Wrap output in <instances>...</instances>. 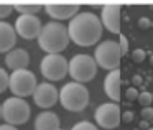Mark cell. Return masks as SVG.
<instances>
[{"label": "cell", "instance_id": "6da1fadb", "mask_svg": "<svg viewBox=\"0 0 153 130\" xmlns=\"http://www.w3.org/2000/svg\"><path fill=\"white\" fill-rule=\"evenodd\" d=\"M102 22L92 12H79L69 20L68 31L73 43L77 46H92L102 38Z\"/></svg>", "mask_w": 153, "mask_h": 130}, {"label": "cell", "instance_id": "7a4b0ae2", "mask_svg": "<svg viewBox=\"0 0 153 130\" xmlns=\"http://www.w3.org/2000/svg\"><path fill=\"white\" fill-rule=\"evenodd\" d=\"M69 31L68 27L61 25L59 22H48L43 25L41 33L38 36V45L46 54H61L69 45Z\"/></svg>", "mask_w": 153, "mask_h": 130}, {"label": "cell", "instance_id": "3957f363", "mask_svg": "<svg viewBox=\"0 0 153 130\" xmlns=\"http://www.w3.org/2000/svg\"><path fill=\"white\" fill-rule=\"evenodd\" d=\"M59 102L69 112H81L89 105V91L81 82H68L59 91Z\"/></svg>", "mask_w": 153, "mask_h": 130}, {"label": "cell", "instance_id": "277c9868", "mask_svg": "<svg viewBox=\"0 0 153 130\" xmlns=\"http://www.w3.org/2000/svg\"><path fill=\"white\" fill-rule=\"evenodd\" d=\"M31 115L30 104L22 97H8L2 104V119L5 120V123L8 125H22L27 123L28 119Z\"/></svg>", "mask_w": 153, "mask_h": 130}, {"label": "cell", "instance_id": "5b68a950", "mask_svg": "<svg viewBox=\"0 0 153 130\" xmlns=\"http://www.w3.org/2000/svg\"><path fill=\"white\" fill-rule=\"evenodd\" d=\"M69 76L76 82H89L97 74V63L89 54H74L69 61Z\"/></svg>", "mask_w": 153, "mask_h": 130}, {"label": "cell", "instance_id": "8992f818", "mask_svg": "<svg viewBox=\"0 0 153 130\" xmlns=\"http://www.w3.org/2000/svg\"><path fill=\"white\" fill-rule=\"evenodd\" d=\"M120 58H122V53H120L119 43L112 40L100 41L94 51V59H96L97 66H100L102 69H107L109 73L114 69H119Z\"/></svg>", "mask_w": 153, "mask_h": 130}, {"label": "cell", "instance_id": "52a82bcc", "mask_svg": "<svg viewBox=\"0 0 153 130\" xmlns=\"http://www.w3.org/2000/svg\"><path fill=\"white\" fill-rule=\"evenodd\" d=\"M36 77L31 71L28 69H18L13 71L10 74V84H8V89L13 92L15 97H28L33 96L35 91H36Z\"/></svg>", "mask_w": 153, "mask_h": 130}, {"label": "cell", "instance_id": "ba28073f", "mask_svg": "<svg viewBox=\"0 0 153 130\" xmlns=\"http://www.w3.org/2000/svg\"><path fill=\"white\" fill-rule=\"evenodd\" d=\"M40 71L45 79L61 81L69 71V61L63 54H45L40 64Z\"/></svg>", "mask_w": 153, "mask_h": 130}, {"label": "cell", "instance_id": "9c48e42d", "mask_svg": "<svg viewBox=\"0 0 153 130\" xmlns=\"http://www.w3.org/2000/svg\"><path fill=\"white\" fill-rule=\"evenodd\" d=\"M94 119H96L99 127L112 130L115 127H119V123L122 122V114H120V109L115 102H105V104H100L96 109Z\"/></svg>", "mask_w": 153, "mask_h": 130}, {"label": "cell", "instance_id": "30bf717a", "mask_svg": "<svg viewBox=\"0 0 153 130\" xmlns=\"http://www.w3.org/2000/svg\"><path fill=\"white\" fill-rule=\"evenodd\" d=\"M13 28L17 35H20L25 40H35V38L38 40L43 23L36 15H18L13 23Z\"/></svg>", "mask_w": 153, "mask_h": 130}, {"label": "cell", "instance_id": "8fae6325", "mask_svg": "<svg viewBox=\"0 0 153 130\" xmlns=\"http://www.w3.org/2000/svg\"><path fill=\"white\" fill-rule=\"evenodd\" d=\"M43 8L54 20H71L79 13V4L74 2H46Z\"/></svg>", "mask_w": 153, "mask_h": 130}, {"label": "cell", "instance_id": "7c38bea8", "mask_svg": "<svg viewBox=\"0 0 153 130\" xmlns=\"http://www.w3.org/2000/svg\"><path fill=\"white\" fill-rule=\"evenodd\" d=\"M33 100L41 109H50L59 100V91L50 82H41L36 86V91L33 94Z\"/></svg>", "mask_w": 153, "mask_h": 130}, {"label": "cell", "instance_id": "4fadbf2b", "mask_svg": "<svg viewBox=\"0 0 153 130\" xmlns=\"http://www.w3.org/2000/svg\"><path fill=\"white\" fill-rule=\"evenodd\" d=\"M100 22L110 33H120V5H104L100 10Z\"/></svg>", "mask_w": 153, "mask_h": 130}, {"label": "cell", "instance_id": "5bb4252c", "mask_svg": "<svg viewBox=\"0 0 153 130\" xmlns=\"http://www.w3.org/2000/svg\"><path fill=\"white\" fill-rule=\"evenodd\" d=\"M5 64L8 69H12V73L18 69H27L30 64V54L25 48H13L5 54Z\"/></svg>", "mask_w": 153, "mask_h": 130}, {"label": "cell", "instance_id": "9a60e30c", "mask_svg": "<svg viewBox=\"0 0 153 130\" xmlns=\"http://www.w3.org/2000/svg\"><path fill=\"white\" fill-rule=\"evenodd\" d=\"M120 87H122V79H120V69H114L104 79V91H105L107 97L112 102H119L122 94H120Z\"/></svg>", "mask_w": 153, "mask_h": 130}, {"label": "cell", "instance_id": "2e32d148", "mask_svg": "<svg viewBox=\"0 0 153 130\" xmlns=\"http://www.w3.org/2000/svg\"><path fill=\"white\" fill-rule=\"evenodd\" d=\"M17 43V31L7 22H0V53H8Z\"/></svg>", "mask_w": 153, "mask_h": 130}, {"label": "cell", "instance_id": "e0dca14e", "mask_svg": "<svg viewBox=\"0 0 153 130\" xmlns=\"http://www.w3.org/2000/svg\"><path fill=\"white\" fill-rule=\"evenodd\" d=\"M59 117L51 110H43L35 119V130H58Z\"/></svg>", "mask_w": 153, "mask_h": 130}, {"label": "cell", "instance_id": "ac0fdd59", "mask_svg": "<svg viewBox=\"0 0 153 130\" xmlns=\"http://www.w3.org/2000/svg\"><path fill=\"white\" fill-rule=\"evenodd\" d=\"M13 8L20 15H36V12H40L43 8V5L35 4V2H15Z\"/></svg>", "mask_w": 153, "mask_h": 130}, {"label": "cell", "instance_id": "d6986e66", "mask_svg": "<svg viewBox=\"0 0 153 130\" xmlns=\"http://www.w3.org/2000/svg\"><path fill=\"white\" fill-rule=\"evenodd\" d=\"M13 4H8V2H0V22H4L5 18H8L13 12Z\"/></svg>", "mask_w": 153, "mask_h": 130}, {"label": "cell", "instance_id": "ffe728a7", "mask_svg": "<svg viewBox=\"0 0 153 130\" xmlns=\"http://www.w3.org/2000/svg\"><path fill=\"white\" fill-rule=\"evenodd\" d=\"M8 84H10V76L4 68H0V94L8 89Z\"/></svg>", "mask_w": 153, "mask_h": 130}, {"label": "cell", "instance_id": "44dd1931", "mask_svg": "<svg viewBox=\"0 0 153 130\" xmlns=\"http://www.w3.org/2000/svg\"><path fill=\"white\" fill-rule=\"evenodd\" d=\"M137 100H138L143 107H150V104L153 102V94L150 92V91H143V92L138 94V99Z\"/></svg>", "mask_w": 153, "mask_h": 130}, {"label": "cell", "instance_id": "7402d4cb", "mask_svg": "<svg viewBox=\"0 0 153 130\" xmlns=\"http://www.w3.org/2000/svg\"><path fill=\"white\" fill-rule=\"evenodd\" d=\"M145 58H146V51L142 50V48H137L135 51H132V61L133 63L140 64V63L145 61Z\"/></svg>", "mask_w": 153, "mask_h": 130}, {"label": "cell", "instance_id": "603a6c76", "mask_svg": "<svg viewBox=\"0 0 153 130\" xmlns=\"http://www.w3.org/2000/svg\"><path fill=\"white\" fill-rule=\"evenodd\" d=\"M71 130H97V127L94 123L87 122V120H82V122H77Z\"/></svg>", "mask_w": 153, "mask_h": 130}, {"label": "cell", "instance_id": "cb8c5ba5", "mask_svg": "<svg viewBox=\"0 0 153 130\" xmlns=\"http://www.w3.org/2000/svg\"><path fill=\"white\" fill-rule=\"evenodd\" d=\"M119 48H120L122 56H125L127 51H128V40H127V36H123V35H120V36H119Z\"/></svg>", "mask_w": 153, "mask_h": 130}, {"label": "cell", "instance_id": "d4e9b609", "mask_svg": "<svg viewBox=\"0 0 153 130\" xmlns=\"http://www.w3.org/2000/svg\"><path fill=\"white\" fill-rule=\"evenodd\" d=\"M140 117H142V120L152 122L153 120V107H143L142 112H140Z\"/></svg>", "mask_w": 153, "mask_h": 130}, {"label": "cell", "instance_id": "484cf974", "mask_svg": "<svg viewBox=\"0 0 153 130\" xmlns=\"http://www.w3.org/2000/svg\"><path fill=\"white\" fill-rule=\"evenodd\" d=\"M138 91H137V87H128V89H127L125 91V99L127 100H137V99H138Z\"/></svg>", "mask_w": 153, "mask_h": 130}, {"label": "cell", "instance_id": "4316f807", "mask_svg": "<svg viewBox=\"0 0 153 130\" xmlns=\"http://www.w3.org/2000/svg\"><path fill=\"white\" fill-rule=\"evenodd\" d=\"M150 25H152V20H150L148 17H142V18H138V28H140V30H148Z\"/></svg>", "mask_w": 153, "mask_h": 130}, {"label": "cell", "instance_id": "83f0119b", "mask_svg": "<svg viewBox=\"0 0 153 130\" xmlns=\"http://www.w3.org/2000/svg\"><path fill=\"white\" fill-rule=\"evenodd\" d=\"M132 120H133V112H130V110H125V112L122 114V122L130 123Z\"/></svg>", "mask_w": 153, "mask_h": 130}, {"label": "cell", "instance_id": "f1b7e54d", "mask_svg": "<svg viewBox=\"0 0 153 130\" xmlns=\"http://www.w3.org/2000/svg\"><path fill=\"white\" fill-rule=\"evenodd\" d=\"M132 82H133V87H135V86H140V84L143 82L142 76H140V74H135V76H133V79H132Z\"/></svg>", "mask_w": 153, "mask_h": 130}, {"label": "cell", "instance_id": "f546056e", "mask_svg": "<svg viewBox=\"0 0 153 130\" xmlns=\"http://www.w3.org/2000/svg\"><path fill=\"white\" fill-rule=\"evenodd\" d=\"M138 129L148 130V129H150V122H146V120H140V123H138Z\"/></svg>", "mask_w": 153, "mask_h": 130}, {"label": "cell", "instance_id": "4dcf8cb0", "mask_svg": "<svg viewBox=\"0 0 153 130\" xmlns=\"http://www.w3.org/2000/svg\"><path fill=\"white\" fill-rule=\"evenodd\" d=\"M0 130H18V129L13 125H8V123H2V125H0Z\"/></svg>", "mask_w": 153, "mask_h": 130}, {"label": "cell", "instance_id": "1f68e13d", "mask_svg": "<svg viewBox=\"0 0 153 130\" xmlns=\"http://www.w3.org/2000/svg\"><path fill=\"white\" fill-rule=\"evenodd\" d=\"M150 64H152V66H153V54H152V56H150Z\"/></svg>", "mask_w": 153, "mask_h": 130}, {"label": "cell", "instance_id": "d6a6232c", "mask_svg": "<svg viewBox=\"0 0 153 130\" xmlns=\"http://www.w3.org/2000/svg\"><path fill=\"white\" fill-rule=\"evenodd\" d=\"M0 119H2V104H0Z\"/></svg>", "mask_w": 153, "mask_h": 130}, {"label": "cell", "instance_id": "836d02e7", "mask_svg": "<svg viewBox=\"0 0 153 130\" xmlns=\"http://www.w3.org/2000/svg\"><path fill=\"white\" fill-rule=\"evenodd\" d=\"M148 130H153V127H150V129H148Z\"/></svg>", "mask_w": 153, "mask_h": 130}, {"label": "cell", "instance_id": "e575fe53", "mask_svg": "<svg viewBox=\"0 0 153 130\" xmlns=\"http://www.w3.org/2000/svg\"><path fill=\"white\" fill-rule=\"evenodd\" d=\"M58 130H61V129H58Z\"/></svg>", "mask_w": 153, "mask_h": 130}]
</instances>
